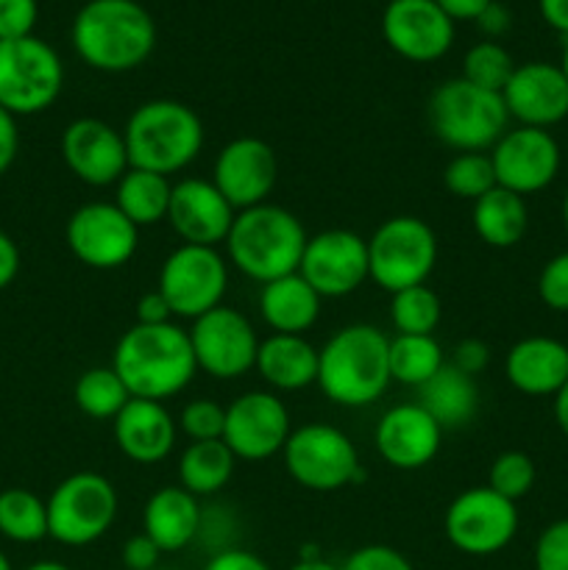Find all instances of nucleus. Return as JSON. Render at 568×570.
<instances>
[{"mask_svg":"<svg viewBox=\"0 0 568 570\" xmlns=\"http://www.w3.org/2000/svg\"><path fill=\"white\" fill-rule=\"evenodd\" d=\"M290 570H340V566H332L323 557H317V560H298Z\"/></svg>","mask_w":568,"mask_h":570,"instance_id":"obj_56","label":"nucleus"},{"mask_svg":"<svg viewBox=\"0 0 568 570\" xmlns=\"http://www.w3.org/2000/svg\"><path fill=\"white\" fill-rule=\"evenodd\" d=\"M538 9L546 26L568 37V0H538Z\"/></svg>","mask_w":568,"mask_h":570,"instance_id":"obj_54","label":"nucleus"},{"mask_svg":"<svg viewBox=\"0 0 568 570\" xmlns=\"http://www.w3.org/2000/svg\"><path fill=\"white\" fill-rule=\"evenodd\" d=\"M137 323H143V326H161V323H173V309L159 289L145 293L143 298H139Z\"/></svg>","mask_w":568,"mask_h":570,"instance_id":"obj_50","label":"nucleus"},{"mask_svg":"<svg viewBox=\"0 0 568 570\" xmlns=\"http://www.w3.org/2000/svg\"><path fill=\"white\" fill-rule=\"evenodd\" d=\"M65 87V65L48 42L31 37L0 42V106L14 117L50 109Z\"/></svg>","mask_w":568,"mask_h":570,"instance_id":"obj_8","label":"nucleus"},{"mask_svg":"<svg viewBox=\"0 0 568 570\" xmlns=\"http://www.w3.org/2000/svg\"><path fill=\"white\" fill-rule=\"evenodd\" d=\"M560 70L566 72V78H568V37H566V45H562V61H560Z\"/></svg>","mask_w":568,"mask_h":570,"instance_id":"obj_59","label":"nucleus"},{"mask_svg":"<svg viewBox=\"0 0 568 570\" xmlns=\"http://www.w3.org/2000/svg\"><path fill=\"white\" fill-rule=\"evenodd\" d=\"M156 570H173V568H156Z\"/></svg>","mask_w":568,"mask_h":570,"instance_id":"obj_61","label":"nucleus"},{"mask_svg":"<svg viewBox=\"0 0 568 570\" xmlns=\"http://www.w3.org/2000/svg\"><path fill=\"white\" fill-rule=\"evenodd\" d=\"M535 570H568V518L549 523L535 543Z\"/></svg>","mask_w":568,"mask_h":570,"instance_id":"obj_41","label":"nucleus"},{"mask_svg":"<svg viewBox=\"0 0 568 570\" xmlns=\"http://www.w3.org/2000/svg\"><path fill=\"white\" fill-rule=\"evenodd\" d=\"M45 504H48V538L70 549H81L109 532L120 501L109 479L81 471L56 484Z\"/></svg>","mask_w":568,"mask_h":570,"instance_id":"obj_9","label":"nucleus"},{"mask_svg":"<svg viewBox=\"0 0 568 570\" xmlns=\"http://www.w3.org/2000/svg\"><path fill=\"white\" fill-rule=\"evenodd\" d=\"M26 570H72V568H67L65 562H56V560H39L33 562V566H28Z\"/></svg>","mask_w":568,"mask_h":570,"instance_id":"obj_57","label":"nucleus"},{"mask_svg":"<svg viewBox=\"0 0 568 570\" xmlns=\"http://www.w3.org/2000/svg\"><path fill=\"white\" fill-rule=\"evenodd\" d=\"M0 570H14V568H11L9 557H6V554H3V551H0Z\"/></svg>","mask_w":568,"mask_h":570,"instance_id":"obj_60","label":"nucleus"},{"mask_svg":"<svg viewBox=\"0 0 568 570\" xmlns=\"http://www.w3.org/2000/svg\"><path fill=\"white\" fill-rule=\"evenodd\" d=\"M0 534L11 543H39L48 538V504L26 488L0 493Z\"/></svg>","mask_w":568,"mask_h":570,"instance_id":"obj_35","label":"nucleus"},{"mask_svg":"<svg viewBox=\"0 0 568 570\" xmlns=\"http://www.w3.org/2000/svg\"><path fill=\"white\" fill-rule=\"evenodd\" d=\"M535 476H538V471H535L532 456L523 454V451H505L490 465L488 488L505 495L507 501H518L535 488Z\"/></svg>","mask_w":568,"mask_h":570,"instance_id":"obj_39","label":"nucleus"},{"mask_svg":"<svg viewBox=\"0 0 568 570\" xmlns=\"http://www.w3.org/2000/svg\"><path fill=\"white\" fill-rule=\"evenodd\" d=\"M384 42L407 61H438L454 42V20L434 0H390L382 17Z\"/></svg>","mask_w":568,"mask_h":570,"instance_id":"obj_18","label":"nucleus"},{"mask_svg":"<svg viewBox=\"0 0 568 570\" xmlns=\"http://www.w3.org/2000/svg\"><path fill=\"white\" fill-rule=\"evenodd\" d=\"M189 343L198 371L221 382H232L248 373L256 365V351H259V337L248 317L223 304L195 317Z\"/></svg>","mask_w":568,"mask_h":570,"instance_id":"obj_13","label":"nucleus"},{"mask_svg":"<svg viewBox=\"0 0 568 570\" xmlns=\"http://www.w3.org/2000/svg\"><path fill=\"white\" fill-rule=\"evenodd\" d=\"M471 223L477 237L490 248H512L529 228V209L521 195L505 187H493L473 200Z\"/></svg>","mask_w":568,"mask_h":570,"instance_id":"obj_30","label":"nucleus"},{"mask_svg":"<svg viewBox=\"0 0 568 570\" xmlns=\"http://www.w3.org/2000/svg\"><path fill=\"white\" fill-rule=\"evenodd\" d=\"M111 367L123 379L131 399L148 401L173 399L198 373L189 332L176 323H161V326L137 323L128 328L117 343Z\"/></svg>","mask_w":568,"mask_h":570,"instance_id":"obj_2","label":"nucleus"},{"mask_svg":"<svg viewBox=\"0 0 568 570\" xmlns=\"http://www.w3.org/2000/svg\"><path fill=\"white\" fill-rule=\"evenodd\" d=\"M538 295L549 309L568 312V250L546 262L538 276Z\"/></svg>","mask_w":568,"mask_h":570,"instance_id":"obj_42","label":"nucleus"},{"mask_svg":"<svg viewBox=\"0 0 568 570\" xmlns=\"http://www.w3.org/2000/svg\"><path fill=\"white\" fill-rule=\"evenodd\" d=\"M72 401L92 421H115L123 406L131 401V393L117 376L115 367H89L78 376L76 387H72Z\"/></svg>","mask_w":568,"mask_h":570,"instance_id":"obj_34","label":"nucleus"},{"mask_svg":"<svg viewBox=\"0 0 568 570\" xmlns=\"http://www.w3.org/2000/svg\"><path fill=\"white\" fill-rule=\"evenodd\" d=\"M204 570H271V566L259 554H254V551H245L234 546V549L212 554Z\"/></svg>","mask_w":568,"mask_h":570,"instance_id":"obj_48","label":"nucleus"},{"mask_svg":"<svg viewBox=\"0 0 568 570\" xmlns=\"http://www.w3.org/2000/svg\"><path fill=\"white\" fill-rule=\"evenodd\" d=\"M488 362H490V348L477 337L462 340V343H457L454 351H451V365L473 379L488 367Z\"/></svg>","mask_w":568,"mask_h":570,"instance_id":"obj_46","label":"nucleus"},{"mask_svg":"<svg viewBox=\"0 0 568 570\" xmlns=\"http://www.w3.org/2000/svg\"><path fill=\"white\" fill-rule=\"evenodd\" d=\"M507 382L523 395L560 393L568 382V345L555 337H523L507 351Z\"/></svg>","mask_w":568,"mask_h":570,"instance_id":"obj_25","label":"nucleus"},{"mask_svg":"<svg viewBox=\"0 0 568 570\" xmlns=\"http://www.w3.org/2000/svg\"><path fill=\"white\" fill-rule=\"evenodd\" d=\"M390 382V340L371 323L337 328L317 351V387L332 404L360 410L382 399Z\"/></svg>","mask_w":568,"mask_h":570,"instance_id":"obj_1","label":"nucleus"},{"mask_svg":"<svg viewBox=\"0 0 568 570\" xmlns=\"http://www.w3.org/2000/svg\"><path fill=\"white\" fill-rule=\"evenodd\" d=\"M479 26V31L484 33V37H490V39H496V37H501V33H507L510 31V22H512V17H510V11L505 9V6L501 3H490L488 9L482 11V14L477 17V20H473Z\"/></svg>","mask_w":568,"mask_h":570,"instance_id":"obj_52","label":"nucleus"},{"mask_svg":"<svg viewBox=\"0 0 568 570\" xmlns=\"http://www.w3.org/2000/svg\"><path fill=\"white\" fill-rule=\"evenodd\" d=\"M228 287V265L217 248L204 245H178L159 271V293L170 304L173 315L195 317L206 315L223 304Z\"/></svg>","mask_w":568,"mask_h":570,"instance_id":"obj_12","label":"nucleus"},{"mask_svg":"<svg viewBox=\"0 0 568 570\" xmlns=\"http://www.w3.org/2000/svg\"><path fill=\"white\" fill-rule=\"evenodd\" d=\"M17 154H20V128H17V117L0 106V176L9 173L14 165Z\"/></svg>","mask_w":568,"mask_h":570,"instance_id":"obj_49","label":"nucleus"},{"mask_svg":"<svg viewBox=\"0 0 568 570\" xmlns=\"http://www.w3.org/2000/svg\"><path fill=\"white\" fill-rule=\"evenodd\" d=\"M306 239L304 223L293 212L276 204H259L237 212L226 237V250L243 276L267 284L298 273Z\"/></svg>","mask_w":568,"mask_h":570,"instance_id":"obj_4","label":"nucleus"},{"mask_svg":"<svg viewBox=\"0 0 568 570\" xmlns=\"http://www.w3.org/2000/svg\"><path fill=\"white\" fill-rule=\"evenodd\" d=\"M200 510L193 493L178 484V488H159L143 510V534H148L161 554L187 549L189 543L198 540L200 529Z\"/></svg>","mask_w":568,"mask_h":570,"instance_id":"obj_26","label":"nucleus"},{"mask_svg":"<svg viewBox=\"0 0 568 570\" xmlns=\"http://www.w3.org/2000/svg\"><path fill=\"white\" fill-rule=\"evenodd\" d=\"M321 301L301 273L273 278L259 289L262 321L273 328V334H304L315 326Z\"/></svg>","mask_w":568,"mask_h":570,"instance_id":"obj_28","label":"nucleus"},{"mask_svg":"<svg viewBox=\"0 0 568 570\" xmlns=\"http://www.w3.org/2000/svg\"><path fill=\"white\" fill-rule=\"evenodd\" d=\"M254 367L271 387L295 393L317 384V348L304 334H271L259 343Z\"/></svg>","mask_w":568,"mask_h":570,"instance_id":"obj_27","label":"nucleus"},{"mask_svg":"<svg viewBox=\"0 0 568 570\" xmlns=\"http://www.w3.org/2000/svg\"><path fill=\"white\" fill-rule=\"evenodd\" d=\"M284 468L293 482L312 493H334L365 479L349 434L329 423H306L295 429L284 445Z\"/></svg>","mask_w":568,"mask_h":570,"instance_id":"obj_10","label":"nucleus"},{"mask_svg":"<svg viewBox=\"0 0 568 570\" xmlns=\"http://www.w3.org/2000/svg\"><path fill=\"white\" fill-rule=\"evenodd\" d=\"M449 543L468 557H493L518 534L516 501L490 488H471L457 495L443 518Z\"/></svg>","mask_w":568,"mask_h":570,"instance_id":"obj_11","label":"nucleus"},{"mask_svg":"<svg viewBox=\"0 0 568 570\" xmlns=\"http://www.w3.org/2000/svg\"><path fill=\"white\" fill-rule=\"evenodd\" d=\"M37 17V0H0V42L31 37Z\"/></svg>","mask_w":568,"mask_h":570,"instance_id":"obj_44","label":"nucleus"},{"mask_svg":"<svg viewBox=\"0 0 568 570\" xmlns=\"http://www.w3.org/2000/svg\"><path fill=\"white\" fill-rule=\"evenodd\" d=\"M440 317H443V304L427 284L399 289L390 298V321L399 334H434Z\"/></svg>","mask_w":568,"mask_h":570,"instance_id":"obj_36","label":"nucleus"},{"mask_svg":"<svg viewBox=\"0 0 568 570\" xmlns=\"http://www.w3.org/2000/svg\"><path fill=\"white\" fill-rule=\"evenodd\" d=\"M434 265L438 237L421 217H390L368 239V276L390 295L427 284Z\"/></svg>","mask_w":568,"mask_h":570,"instance_id":"obj_7","label":"nucleus"},{"mask_svg":"<svg viewBox=\"0 0 568 570\" xmlns=\"http://www.w3.org/2000/svg\"><path fill=\"white\" fill-rule=\"evenodd\" d=\"M115 443L137 465L167 460L176 445V421L161 401L131 399L115 417Z\"/></svg>","mask_w":568,"mask_h":570,"instance_id":"obj_24","label":"nucleus"},{"mask_svg":"<svg viewBox=\"0 0 568 570\" xmlns=\"http://www.w3.org/2000/svg\"><path fill=\"white\" fill-rule=\"evenodd\" d=\"M562 228H566V237H568V189H566V198H562Z\"/></svg>","mask_w":568,"mask_h":570,"instance_id":"obj_58","label":"nucleus"},{"mask_svg":"<svg viewBox=\"0 0 568 570\" xmlns=\"http://www.w3.org/2000/svg\"><path fill=\"white\" fill-rule=\"evenodd\" d=\"M490 161H493L496 184L527 198L557 178L560 145L546 128L518 126L490 148Z\"/></svg>","mask_w":568,"mask_h":570,"instance_id":"obj_16","label":"nucleus"},{"mask_svg":"<svg viewBox=\"0 0 568 570\" xmlns=\"http://www.w3.org/2000/svg\"><path fill=\"white\" fill-rule=\"evenodd\" d=\"M445 356L434 334H395L390 340V379L407 387H423L440 367Z\"/></svg>","mask_w":568,"mask_h":570,"instance_id":"obj_33","label":"nucleus"},{"mask_svg":"<svg viewBox=\"0 0 568 570\" xmlns=\"http://www.w3.org/2000/svg\"><path fill=\"white\" fill-rule=\"evenodd\" d=\"M429 126L434 137L457 154H484L510 131V111L501 92L473 87L460 76L432 92Z\"/></svg>","mask_w":568,"mask_h":570,"instance_id":"obj_6","label":"nucleus"},{"mask_svg":"<svg viewBox=\"0 0 568 570\" xmlns=\"http://www.w3.org/2000/svg\"><path fill=\"white\" fill-rule=\"evenodd\" d=\"M512 72H516L512 56L493 39L477 42L462 59V78L488 92H505Z\"/></svg>","mask_w":568,"mask_h":570,"instance_id":"obj_37","label":"nucleus"},{"mask_svg":"<svg viewBox=\"0 0 568 570\" xmlns=\"http://www.w3.org/2000/svg\"><path fill=\"white\" fill-rule=\"evenodd\" d=\"M555 421L560 426V432L568 438V382L562 384L560 393L555 395Z\"/></svg>","mask_w":568,"mask_h":570,"instance_id":"obj_55","label":"nucleus"},{"mask_svg":"<svg viewBox=\"0 0 568 570\" xmlns=\"http://www.w3.org/2000/svg\"><path fill=\"white\" fill-rule=\"evenodd\" d=\"M301 276L321 298H345L368 276V239L345 228H329L306 239Z\"/></svg>","mask_w":568,"mask_h":570,"instance_id":"obj_17","label":"nucleus"},{"mask_svg":"<svg viewBox=\"0 0 568 570\" xmlns=\"http://www.w3.org/2000/svg\"><path fill=\"white\" fill-rule=\"evenodd\" d=\"M128 167L173 176L198 159L204 148V122L178 100H148L137 106L123 128Z\"/></svg>","mask_w":568,"mask_h":570,"instance_id":"obj_5","label":"nucleus"},{"mask_svg":"<svg viewBox=\"0 0 568 570\" xmlns=\"http://www.w3.org/2000/svg\"><path fill=\"white\" fill-rule=\"evenodd\" d=\"M61 159L78 181L89 187H109L128 170V150L123 131L98 117H78L61 134Z\"/></svg>","mask_w":568,"mask_h":570,"instance_id":"obj_20","label":"nucleus"},{"mask_svg":"<svg viewBox=\"0 0 568 570\" xmlns=\"http://www.w3.org/2000/svg\"><path fill=\"white\" fill-rule=\"evenodd\" d=\"M161 549L148 534H134L123 546V566L128 570H156L159 568Z\"/></svg>","mask_w":568,"mask_h":570,"instance_id":"obj_47","label":"nucleus"},{"mask_svg":"<svg viewBox=\"0 0 568 570\" xmlns=\"http://www.w3.org/2000/svg\"><path fill=\"white\" fill-rule=\"evenodd\" d=\"M340 570H415L412 562L401 554L399 549L393 546H362V549L351 551L345 557V562L340 566Z\"/></svg>","mask_w":568,"mask_h":570,"instance_id":"obj_43","label":"nucleus"},{"mask_svg":"<svg viewBox=\"0 0 568 570\" xmlns=\"http://www.w3.org/2000/svg\"><path fill=\"white\" fill-rule=\"evenodd\" d=\"M278 161L276 154L259 137H237L215 159L212 184L223 193V198L234 206V212L267 204V195L276 187Z\"/></svg>","mask_w":568,"mask_h":570,"instance_id":"obj_19","label":"nucleus"},{"mask_svg":"<svg viewBox=\"0 0 568 570\" xmlns=\"http://www.w3.org/2000/svg\"><path fill=\"white\" fill-rule=\"evenodd\" d=\"M198 540L212 554L234 549V518L228 515V507H206V510H200Z\"/></svg>","mask_w":568,"mask_h":570,"instance_id":"obj_45","label":"nucleus"},{"mask_svg":"<svg viewBox=\"0 0 568 570\" xmlns=\"http://www.w3.org/2000/svg\"><path fill=\"white\" fill-rule=\"evenodd\" d=\"M20 273V248H17L14 239L0 228V293L6 287H11V282Z\"/></svg>","mask_w":568,"mask_h":570,"instance_id":"obj_51","label":"nucleus"},{"mask_svg":"<svg viewBox=\"0 0 568 570\" xmlns=\"http://www.w3.org/2000/svg\"><path fill=\"white\" fill-rule=\"evenodd\" d=\"M443 429L421 404H399L384 412L373 432L379 456L395 471H421L438 456Z\"/></svg>","mask_w":568,"mask_h":570,"instance_id":"obj_23","label":"nucleus"},{"mask_svg":"<svg viewBox=\"0 0 568 570\" xmlns=\"http://www.w3.org/2000/svg\"><path fill=\"white\" fill-rule=\"evenodd\" d=\"M72 48L100 72H126L156 48V22L137 0H89L72 20Z\"/></svg>","mask_w":568,"mask_h":570,"instance_id":"obj_3","label":"nucleus"},{"mask_svg":"<svg viewBox=\"0 0 568 570\" xmlns=\"http://www.w3.org/2000/svg\"><path fill=\"white\" fill-rule=\"evenodd\" d=\"M501 98L510 111V120L549 131L568 117V78L560 65L527 61L516 67Z\"/></svg>","mask_w":568,"mask_h":570,"instance_id":"obj_22","label":"nucleus"},{"mask_svg":"<svg viewBox=\"0 0 568 570\" xmlns=\"http://www.w3.org/2000/svg\"><path fill=\"white\" fill-rule=\"evenodd\" d=\"M443 184L454 198L477 200L484 193H490L496 184V170L490 154H457L454 159L445 165Z\"/></svg>","mask_w":568,"mask_h":570,"instance_id":"obj_38","label":"nucleus"},{"mask_svg":"<svg viewBox=\"0 0 568 570\" xmlns=\"http://www.w3.org/2000/svg\"><path fill=\"white\" fill-rule=\"evenodd\" d=\"M290 434V412L282 399L265 390H251L226 406L223 443L237 460L262 462L284 451Z\"/></svg>","mask_w":568,"mask_h":570,"instance_id":"obj_15","label":"nucleus"},{"mask_svg":"<svg viewBox=\"0 0 568 570\" xmlns=\"http://www.w3.org/2000/svg\"><path fill=\"white\" fill-rule=\"evenodd\" d=\"M65 237L81 265L92 271H117L137 254L139 228L115 204L92 200L72 212Z\"/></svg>","mask_w":568,"mask_h":570,"instance_id":"obj_14","label":"nucleus"},{"mask_svg":"<svg viewBox=\"0 0 568 570\" xmlns=\"http://www.w3.org/2000/svg\"><path fill=\"white\" fill-rule=\"evenodd\" d=\"M234 462L237 456L232 454L223 440H200L189 443L178 460V482L195 499L200 495H215L232 482Z\"/></svg>","mask_w":568,"mask_h":570,"instance_id":"obj_32","label":"nucleus"},{"mask_svg":"<svg viewBox=\"0 0 568 570\" xmlns=\"http://www.w3.org/2000/svg\"><path fill=\"white\" fill-rule=\"evenodd\" d=\"M178 426L187 434L193 443L200 440H223V429H226V406L209 399H195L178 415Z\"/></svg>","mask_w":568,"mask_h":570,"instance_id":"obj_40","label":"nucleus"},{"mask_svg":"<svg viewBox=\"0 0 568 570\" xmlns=\"http://www.w3.org/2000/svg\"><path fill=\"white\" fill-rule=\"evenodd\" d=\"M451 20H477L493 0H434Z\"/></svg>","mask_w":568,"mask_h":570,"instance_id":"obj_53","label":"nucleus"},{"mask_svg":"<svg viewBox=\"0 0 568 570\" xmlns=\"http://www.w3.org/2000/svg\"><path fill=\"white\" fill-rule=\"evenodd\" d=\"M234 217V206L206 178H184L173 184L167 223L184 245L217 248V243H226Z\"/></svg>","mask_w":568,"mask_h":570,"instance_id":"obj_21","label":"nucleus"},{"mask_svg":"<svg viewBox=\"0 0 568 570\" xmlns=\"http://www.w3.org/2000/svg\"><path fill=\"white\" fill-rule=\"evenodd\" d=\"M170 193H173V184L167 176H159V173H150V170H139V167H128V170L123 173L120 181H117L115 206L137 228L156 226V223L167 220Z\"/></svg>","mask_w":568,"mask_h":570,"instance_id":"obj_31","label":"nucleus"},{"mask_svg":"<svg viewBox=\"0 0 568 570\" xmlns=\"http://www.w3.org/2000/svg\"><path fill=\"white\" fill-rule=\"evenodd\" d=\"M421 390L418 404L432 415L440 429H460L473 421L479 410V387L477 379L457 371L451 362H445Z\"/></svg>","mask_w":568,"mask_h":570,"instance_id":"obj_29","label":"nucleus"}]
</instances>
